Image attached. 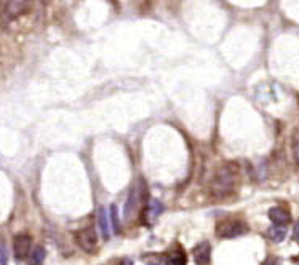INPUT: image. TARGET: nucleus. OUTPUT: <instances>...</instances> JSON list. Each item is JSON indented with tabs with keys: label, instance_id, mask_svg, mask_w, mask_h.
Segmentation results:
<instances>
[{
	"label": "nucleus",
	"instance_id": "obj_9",
	"mask_svg": "<svg viewBox=\"0 0 299 265\" xmlns=\"http://www.w3.org/2000/svg\"><path fill=\"white\" fill-rule=\"evenodd\" d=\"M163 259H165L166 265H186V254H184L183 249H179V248H176L173 252L163 256Z\"/></svg>",
	"mask_w": 299,
	"mask_h": 265
},
{
	"label": "nucleus",
	"instance_id": "obj_7",
	"mask_svg": "<svg viewBox=\"0 0 299 265\" xmlns=\"http://www.w3.org/2000/svg\"><path fill=\"white\" fill-rule=\"evenodd\" d=\"M269 217H271V220L274 222V226L286 227L288 224L291 222V214L288 212L286 209H283V208H272V209H269Z\"/></svg>",
	"mask_w": 299,
	"mask_h": 265
},
{
	"label": "nucleus",
	"instance_id": "obj_17",
	"mask_svg": "<svg viewBox=\"0 0 299 265\" xmlns=\"http://www.w3.org/2000/svg\"><path fill=\"white\" fill-rule=\"evenodd\" d=\"M293 240L299 241V220L294 224V229H293Z\"/></svg>",
	"mask_w": 299,
	"mask_h": 265
},
{
	"label": "nucleus",
	"instance_id": "obj_12",
	"mask_svg": "<svg viewBox=\"0 0 299 265\" xmlns=\"http://www.w3.org/2000/svg\"><path fill=\"white\" fill-rule=\"evenodd\" d=\"M267 235H269V238H271V241H274V243H280V241H283L285 237H286V227L274 226V227L269 229Z\"/></svg>",
	"mask_w": 299,
	"mask_h": 265
},
{
	"label": "nucleus",
	"instance_id": "obj_11",
	"mask_svg": "<svg viewBox=\"0 0 299 265\" xmlns=\"http://www.w3.org/2000/svg\"><path fill=\"white\" fill-rule=\"evenodd\" d=\"M163 212V205L158 200H152L151 205H149V208L146 209V216H147V220L149 222H154L160 214Z\"/></svg>",
	"mask_w": 299,
	"mask_h": 265
},
{
	"label": "nucleus",
	"instance_id": "obj_15",
	"mask_svg": "<svg viewBox=\"0 0 299 265\" xmlns=\"http://www.w3.org/2000/svg\"><path fill=\"white\" fill-rule=\"evenodd\" d=\"M111 224H112L114 233H118L120 227H118V217H117V206L115 205L111 206Z\"/></svg>",
	"mask_w": 299,
	"mask_h": 265
},
{
	"label": "nucleus",
	"instance_id": "obj_4",
	"mask_svg": "<svg viewBox=\"0 0 299 265\" xmlns=\"http://www.w3.org/2000/svg\"><path fill=\"white\" fill-rule=\"evenodd\" d=\"M141 195H144V190L141 189V186H135L132 189V192H130L125 209H123V216H125L126 220L132 219V216L136 212V209L139 206V200H141Z\"/></svg>",
	"mask_w": 299,
	"mask_h": 265
},
{
	"label": "nucleus",
	"instance_id": "obj_10",
	"mask_svg": "<svg viewBox=\"0 0 299 265\" xmlns=\"http://www.w3.org/2000/svg\"><path fill=\"white\" fill-rule=\"evenodd\" d=\"M98 220H99V229H101L103 237L107 240L111 238V224H109V217L104 208H99V214H98Z\"/></svg>",
	"mask_w": 299,
	"mask_h": 265
},
{
	"label": "nucleus",
	"instance_id": "obj_18",
	"mask_svg": "<svg viewBox=\"0 0 299 265\" xmlns=\"http://www.w3.org/2000/svg\"><path fill=\"white\" fill-rule=\"evenodd\" d=\"M122 265H133V260H128V259H125V260L122 262Z\"/></svg>",
	"mask_w": 299,
	"mask_h": 265
},
{
	"label": "nucleus",
	"instance_id": "obj_16",
	"mask_svg": "<svg viewBox=\"0 0 299 265\" xmlns=\"http://www.w3.org/2000/svg\"><path fill=\"white\" fill-rule=\"evenodd\" d=\"M0 265H8V249L5 243H0Z\"/></svg>",
	"mask_w": 299,
	"mask_h": 265
},
{
	"label": "nucleus",
	"instance_id": "obj_14",
	"mask_svg": "<svg viewBox=\"0 0 299 265\" xmlns=\"http://www.w3.org/2000/svg\"><path fill=\"white\" fill-rule=\"evenodd\" d=\"M291 144H293V155H294V160H296V163H299V129L294 131Z\"/></svg>",
	"mask_w": 299,
	"mask_h": 265
},
{
	"label": "nucleus",
	"instance_id": "obj_5",
	"mask_svg": "<svg viewBox=\"0 0 299 265\" xmlns=\"http://www.w3.org/2000/svg\"><path fill=\"white\" fill-rule=\"evenodd\" d=\"M31 237L26 235V233H19L13 240V248H15V256L18 260H23L29 256L31 252Z\"/></svg>",
	"mask_w": 299,
	"mask_h": 265
},
{
	"label": "nucleus",
	"instance_id": "obj_13",
	"mask_svg": "<svg viewBox=\"0 0 299 265\" xmlns=\"http://www.w3.org/2000/svg\"><path fill=\"white\" fill-rule=\"evenodd\" d=\"M45 256H47V252H45V248L42 246H35L31 252V262L32 265H42L44 260H45Z\"/></svg>",
	"mask_w": 299,
	"mask_h": 265
},
{
	"label": "nucleus",
	"instance_id": "obj_3",
	"mask_svg": "<svg viewBox=\"0 0 299 265\" xmlns=\"http://www.w3.org/2000/svg\"><path fill=\"white\" fill-rule=\"evenodd\" d=\"M75 243L78 244V248H82L85 252H93L98 244V237H96L95 229L87 227V229H82L80 232H77Z\"/></svg>",
	"mask_w": 299,
	"mask_h": 265
},
{
	"label": "nucleus",
	"instance_id": "obj_6",
	"mask_svg": "<svg viewBox=\"0 0 299 265\" xmlns=\"http://www.w3.org/2000/svg\"><path fill=\"white\" fill-rule=\"evenodd\" d=\"M194 260L197 265H210L211 262V244L208 241L198 243L192 251Z\"/></svg>",
	"mask_w": 299,
	"mask_h": 265
},
{
	"label": "nucleus",
	"instance_id": "obj_8",
	"mask_svg": "<svg viewBox=\"0 0 299 265\" xmlns=\"http://www.w3.org/2000/svg\"><path fill=\"white\" fill-rule=\"evenodd\" d=\"M27 8H29L27 2H8L7 7H5L8 18H16L21 13H24Z\"/></svg>",
	"mask_w": 299,
	"mask_h": 265
},
{
	"label": "nucleus",
	"instance_id": "obj_1",
	"mask_svg": "<svg viewBox=\"0 0 299 265\" xmlns=\"http://www.w3.org/2000/svg\"><path fill=\"white\" fill-rule=\"evenodd\" d=\"M238 181V171L234 163H227L221 168H218L215 176L210 182V192L216 198L226 197L232 193Z\"/></svg>",
	"mask_w": 299,
	"mask_h": 265
},
{
	"label": "nucleus",
	"instance_id": "obj_2",
	"mask_svg": "<svg viewBox=\"0 0 299 265\" xmlns=\"http://www.w3.org/2000/svg\"><path fill=\"white\" fill-rule=\"evenodd\" d=\"M248 232H250V227L243 220L227 219V220H219L216 224V235L219 238H235L245 235Z\"/></svg>",
	"mask_w": 299,
	"mask_h": 265
}]
</instances>
